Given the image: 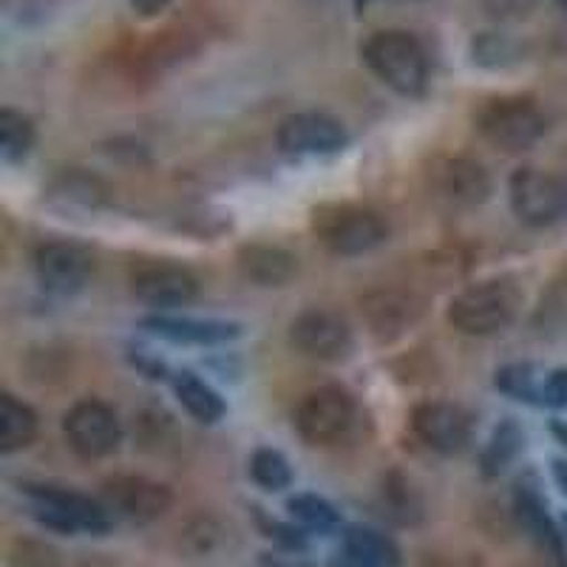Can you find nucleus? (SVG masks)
<instances>
[{
	"instance_id": "nucleus-18",
	"label": "nucleus",
	"mask_w": 567,
	"mask_h": 567,
	"mask_svg": "<svg viewBox=\"0 0 567 567\" xmlns=\"http://www.w3.org/2000/svg\"><path fill=\"white\" fill-rule=\"evenodd\" d=\"M437 190L452 205H483L491 194V176L480 162L457 156V159L443 162L437 168Z\"/></svg>"
},
{
	"instance_id": "nucleus-1",
	"label": "nucleus",
	"mask_w": 567,
	"mask_h": 567,
	"mask_svg": "<svg viewBox=\"0 0 567 567\" xmlns=\"http://www.w3.org/2000/svg\"><path fill=\"white\" fill-rule=\"evenodd\" d=\"M367 69L400 97H420L429 85V54L414 34L403 29L374 32L363 43Z\"/></svg>"
},
{
	"instance_id": "nucleus-6",
	"label": "nucleus",
	"mask_w": 567,
	"mask_h": 567,
	"mask_svg": "<svg viewBox=\"0 0 567 567\" xmlns=\"http://www.w3.org/2000/svg\"><path fill=\"white\" fill-rule=\"evenodd\" d=\"M354 398L341 386H318L296 409V429L310 445H338L354 425Z\"/></svg>"
},
{
	"instance_id": "nucleus-4",
	"label": "nucleus",
	"mask_w": 567,
	"mask_h": 567,
	"mask_svg": "<svg viewBox=\"0 0 567 567\" xmlns=\"http://www.w3.org/2000/svg\"><path fill=\"white\" fill-rule=\"evenodd\" d=\"M312 230L336 256H363L381 247L389 236L386 221L358 205H321L312 213Z\"/></svg>"
},
{
	"instance_id": "nucleus-21",
	"label": "nucleus",
	"mask_w": 567,
	"mask_h": 567,
	"mask_svg": "<svg viewBox=\"0 0 567 567\" xmlns=\"http://www.w3.org/2000/svg\"><path fill=\"white\" fill-rule=\"evenodd\" d=\"M171 386H174V394L182 403V409L194 420H199V423H219L225 417V400L219 398V392L210 383L196 378L194 372H176L171 378Z\"/></svg>"
},
{
	"instance_id": "nucleus-26",
	"label": "nucleus",
	"mask_w": 567,
	"mask_h": 567,
	"mask_svg": "<svg viewBox=\"0 0 567 567\" xmlns=\"http://www.w3.org/2000/svg\"><path fill=\"white\" fill-rule=\"evenodd\" d=\"M542 378H545V374H536V367H530V363H511V367H503L496 372L494 383L496 389L503 394H508V398L539 406Z\"/></svg>"
},
{
	"instance_id": "nucleus-10",
	"label": "nucleus",
	"mask_w": 567,
	"mask_h": 567,
	"mask_svg": "<svg viewBox=\"0 0 567 567\" xmlns=\"http://www.w3.org/2000/svg\"><path fill=\"white\" fill-rule=\"evenodd\" d=\"M103 503L114 516L128 523H156L174 505V491L142 474H116L103 483Z\"/></svg>"
},
{
	"instance_id": "nucleus-5",
	"label": "nucleus",
	"mask_w": 567,
	"mask_h": 567,
	"mask_svg": "<svg viewBox=\"0 0 567 567\" xmlns=\"http://www.w3.org/2000/svg\"><path fill=\"white\" fill-rule=\"evenodd\" d=\"M477 128L494 148L523 154L545 134V116L528 97H496L480 109Z\"/></svg>"
},
{
	"instance_id": "nucleus-19",
	"label": "nucleus",
	"mask_w": 567,
	"mask_h": 567,
	"mask_svg": "<svg viewBox=\"0 0 567 567\" xmlns=\"http://www.w3.org/2000/svg\"><path fill=\"white\" fill-rule=\"evenodd\" d=\"M341 559H347L352 567H400V548L383 530L352 525L343 534Z\"/></svg>"
},
{
	"instance_id": "nucleus-20",
	"label": "nucleus",
	"mask_w": 567,
	"mask_h": 567,
	"mask_svg": "<svg viewBox=\"0 0 567 567\" xmlns=\"http://www.w3.org/2000/svg\"><path fill=\"white\" fill-rule=\"evenodd\" d=\"M239 270L247 281L258 287H284L298 270V258L292 252L272 245L241 247Z\"/></svg>"
},
{
	"instance_id": "nucleus-23",
	"label": "nucleus",
	"mask_w": 567,
	"mask_h": 567,
	"mask_svg": "<svg viewBox=\"0 0 567 567\" xmlns=\"http://www.w3.org/2000/svg\"><path fill=\"white\" fill-rule=\"evenodd\" d=\"M287 511L301 528L318 530V534H329L341 525V514L329 499L318 494H296L287 499Z\"/></svg>"
},
{
	"instance_id": "nucleus-8",
	"label": "nucleus",
	"mask_w": 567,
	"mask_h": 567,
	"mask_svg": "<svg viewBox=\"0 0 567 567\" xmlns=\"http://www.w3.org/2000/svg\"><path fill=\"white\" fill-rule=\"evenodd\" d=\"M63 434L69 449L83 460H105L123 443L116 412L103 400H80L65 412Z\"/></svg>"
},
{
	"instance_id": "nucleus-7",
	"label": "nucleus",
	"mask_w": 567,
	"mask_h": 567,
	"mask_svg": "<svg viewBox=\"0 0 567 567\" xmlns=\"http://www.w3.org/2000/svg\"><path fill=\"white\" fill-rule=\"evenodd\" d=\"M511 210L530 227H550L567 216V182L539 168L514 171L508 182Z\"/></svg>"
},
{
	"instance_id": "nucleus-32",
	"label": "nucleus",
	"mask_w": 567,
	"mask_h": 567,
	"mask_svg": "<svg viewBox=\"0 0 567 567\" xmlns=\"http://www.w3.org/2000/svg\"><path fill=\"white\" fill-rule=\"evenodd\" d=\"M128 3L140 18H156L171 7V0H128Z\"/></svg>"
},
{
	"instance_id": "nucleus-28",
	"label": "nucleus",
	"mask_w": 567,
	"mask_h": 567,
	"mask_svg": "<svg viewBox=\"0 0 567 567\" xmlns=\"http://www.w3.org/2000/svg\"><path fill=\"white\" fill-rule=\"evenodd\" d=\"M14 567H60L58 554L40 542H18L12 550Z\"/></svg>"
},
{
	"instance_id": "nucleus-35",
	"label": "nucleus",
	"mask_w": 567,
	"mask_h": 567,
	"mask_svg": "<svg viewBox=\"0 0 567 567\" xmlns=\"http://www.w3.org/2000/svg\"><path fill=\"white\" fill-rule=\"evenodd\" d=\"M561 525H565V536H567V514L561 516Z\"/></svg>"
},
{
	"instance_id": "nucleus-25",
	"label": "nucleus",
	"mask_w": 567,
	"mask_h": 567,
	"mask_svg": "<svg viewBox=\"0 0 567 567\" xmlns=\"http://www.w3.org/2000/svg\"><path fill=\"white\" fill-rule=\"evenodd\" d=\"M519 445H523V432H519V425L514 420H505L503 425H496V432L491 434L483 457H480L485 477H499L508 468L511 460L519 454Z\"/></svg>"
},
{
	"instance_id": "nucleus-24",
	"label": "nucleus",
	"mask_w": 567,
	"mask_h": 567,
	"mask_svg": "<svg viewBox=\"0 0 567 567\" xmlns=\"http://www.w3.org/2000/svg\"><path fill=\"white\" fill-rule=\"evenodd\" d=\"M34 145V125L27 114L14 109L0 111V156L3 162H20Z\"/></svg>"
},
{
	"instance_id": "nucleus-14",
	"label": "nucleus",
	"mask_w": 567,
	"mask_h": 567,
	"mask_svg": "<svg viewBox=\"0 0 567 567\" xmlns=\"http://www.w3.org/2000/svg\"><path fill=\"white\" fill-rule=\"evenodd\" d=\"M34 272L49 292L71 296L89 284L94 272V256L71 241H45L34 250Z\"/></svg>"
},
{
	"instance_id": "nucleus-29",
	"label": "nucleus",
	"mask_w": 567,
	"mask_h": 567,
	"mask_svg": "<svg viewBox=\"0 0 567 567\" xmlns=\"http://www.w3.org/2000/svg\"><path fill=\"white\" fill-rule=\"evenodd\" d=\"M539 406L567 409V367L554 369L542 378V403Z\"/></svg>"
},
{
	"instance_id": "nucleus-22",
	"label": "nucleus",
	"mask_w": 567,
	"mask_h": 567,
	"mask_svg": "<svg viewBox=\"0 0 567 567\" xmlns=\"http://www.w3.org/2000/svg\"><path fill=\"white\" fill-rule=\"evenodd\" d=\"M38 437V414L14 394H0V454H14Z\"/></svg>"
},
{
	"instance_id": "nucleus-9",
	"label": "nucleus",
	"mask_w": 567,
	"mask_h": 567,
	"mask_svg": "<svg viewBox=\"0 0 567 567\" xmlns=\"http://www.w3.org/2000/svg\"><path fill=\"white\" fill-rule=\"evenodd\" d=\"M290 341L301 354L321 363L347 361L354 347L352 327L336 310L312 307L290 323Z\"/></svg>"
},
{
	"instance_id": "nucleus-31",
	"label": "nucleus",
	"mask_w": 567,
	"mask_h": 567,
	"mask_svg": "<svg viewBox=\"0 0 567 567\" xmlns=\"http://www.w3.org/2000/svg\"><path fill=\"white\" fill-rule=\"evenodd\" d=\"M494 18H519L528 9H534L536 0H485Z\"/></svg>"
},
{
	"instance_id": "nucleus-12",
	"label": "nucleus",
	"mask_w": 567,
	"mask_h": 567,
	"mask_svg": "<svg viewBox=\"0 0 567 567\" xmlns=\"http://www.w3.org/2000/svg\"><path fill=\"white\" fill-rule=\"evenodd\" d=\"M412 432L425 449L437 454H460L471 443L474 432V420L457 403H445V400H429L420 403L412 412Z\"/></svg>"
},
{
	"instance_id": "nucleus-2",
	"label": "nucleus",
	"mask_w": 567,
	"mask_h": 567,
	"mask_svg": "<svg viewBox=\"0 0 567 567\" xmlns=\"http://www.w3.org/2000/svg\"><path fill=\"white\" fill-rule=\"evenodd\" d=\"M519 290L505 278H485L471 284L449 303V323L471 338L499 336L519 312Z\"/></svg>"
},
{
	"instance_id": "nucleus-13",
	"label": "nucleus",
	"mask_w": 567,
	"mask_h": 567,
	"mask_svg": "<svg viewBox=\"0 0 567 567\" xmlns=\"http://www.w3.org/2000/svg\"><path fill=\"white\" fill-rule=\"evenodd\" d=\"M131 290L154 310H174L199 296V281L187 267L174 261H142L131 272Z\"/></svg>"
},
{
	"instance_id": "nucleus-3",
	"label": "nucleus",
	"mask_w": 567,
	"mask_h": 567,
	"mask_svg": "<svg viewBox=\"0 0 567 567\" xmlns=\"http://www.w3.org/2000/svg\"><path fill=\"white\" fill-rule=\"evenodd\" d=\"M23 494L34 519L58 534L105 536L114 525L105 503H97L80 491L58 488V485H23Z\"/></svg>"
},
{
	"instance_id": "nucleus-17",
	"label": "nucleus",
	"mask_w": 567,
	"mask_h": 567,
	"mask_svg": "<svg viewBox=\"0 0 567 567\" xmlns=\"http://www.w3.org/2000/svg\"><path fill=\"white\" fill-rule=\"evenodd\" d=\"M142 327L174 343H194V347H213V343H227L241 336L239 323L230 321H202V318H171L151 316L142 321Z\"/></svg>"
},
{
	"instance_id": "nucleus-30",
	"label": "nucleus",
	"mask_w": 567,
	"mask_h": 567,
	"mask_svg": "<svg viewBox=\"0 0 567 567\" xmlns=\"http://www.w3.org/2000/svg\"><path fill=\"white\" fill-rule=\"evenodd\" d=\"M258 523H261V528L267 530L265 536L276 539L281 548H287V550H303V548H307V539H303V534L298 528H292V525L276 523V519H270V516H265V514H258Z\"/></svg>"
},
{
	"instance_id": "nucleus-27",
	"label": "nucleus",
	"mask_w": 567,
	"mask_h": 567,
	"mask_svg": "<svg viewBox=\"0 0 567 567\" xmlns=\"http://www.w3.org/2000/svg\"><path fill=\"white\" fill-rule=\"evenodd\" d=\"M250 477L261 491H284L292 485V468L276 449H256L250 457Z\"/></svg>"
},
{
	"instance_id": "nucleus-11",
	"label": "nucleus",
	"mask_w": 567,
	"mask_h": 567,
	"mask_svg": "<svg viewBox=\"0 0 567 567\" xmlns=\"http://www.w3.org/2000/svg\"><path fill=\"white\" fill-rule=\"evenodd\" d=\"M278 148L287 156H327L338 154L349 142L347 128L336 116L321 111H301L284 116L276 131Z\"/></svg>"
},
{
	"instance_id": "nucleus-16",
	"label": "nucleus",
	"mask_w": 567,
	"mask_h": 567,
	"mask_svg": "<svg viewBox=\"0 0 567 567\" xmlns=\"http://www.w3.org/2000/svg\"><path fill=\"white\" fill-rule=\"evenodd\" d=\"M361 312L374 336L381 341H394V338L406 336L409 329L423 318V301L412 292L378 290L361 298Z\"/></svg>"
},
{
	"instance_id": "nucleus-34",
	"label": "nucleus",
	"mask_w": 567,
	"mask_h": 567,
	"mask_svg": "<svg viewBox=\"0 0 567 567\" xmlns=\"http://www.w3.org/2000/svg\"><path fill=\"white\" fill-rule=\"evenodd\" d=\"M258 567H307V565H292V561L276 559V556H261V559H258Z\"/></svg>"
},
{
	"instance_id": "nucleus-33",
	"label": "nucleus",
	"mask_w": 567,
	"mask_h": 567,
	"mask_svg": "<svg viewBox=\"0 0 567 567\" xmlns=\"http://www.w3.org/2000/svg\"><path fill=\"white\" fill-rule=\"evenodd\" d=\"M554 480L559 483V488L567 494V463L565 460H556L554 463Z\"/></svg>"
},
{
	"instance_id": "nucleus-15",
	"label": "nucleus",
	"mask_w": 567,
	"mask_h": 567,
	"mask_svg": "<svg viewBox=\"0 0 567 567\" xmlns=\"http://www.w3.org/2000/svg\"><path fill=\"white\" fill-rule=\"evenodd\" d=\"M514 516L519 528L528 534V539L534 542V548L539 550V556L545 559L548 567H567V545L565 534L556 528V523L550 519L548 505L542 499V494L536 491V485L519 483L514 491Z\"/></svg>"
}]
</instances>
